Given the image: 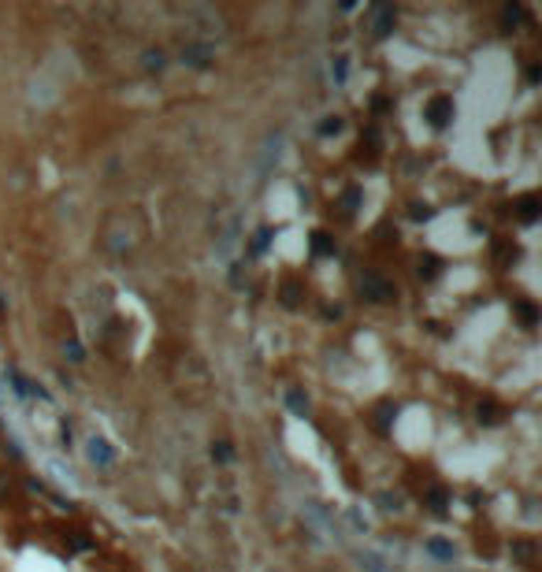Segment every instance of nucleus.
<instances>
[{"instance_id": "obj_9", "label": "nucleus", "mask_w": 542, "mask_h": 572, "mask_svg": "<svg viewBox=\"0 0 542 572\" xmlns=\"http://www.w3.org/2000/svg\"><path fill=\"white\" fill-rule=\"evenodd\" d=\"M516 313H520V320H524V323H535V320H538L535 305H528V301H520V305H516Z\"/></svg>"}, {"instance_id": "obj_14", "label": "nucleus", "mask_w": 542, "mask_h": 572, "mask_svg": "<svg viewBox=\"0 0 542 572\" xmlns=\"http://www.w3.org/2000/svg\"><path fill=\"white\" fill-rule=\"evenodd\" d=\"M438 271V260L435 257H427V260H420V275H427V279H431V275Z\"/></svg>"}, {"instance_id": "obj_10", "label": "nucleus", "mask_w": 542, "mask_h": 572, "mask_svg": "<svg viewBox=\"0 0 542 572\" xmlns=\"http://www.w3.org/2000/svg\"><path fill=\"white\" fill-rule=\"evenodd\" d=\"M431 509H435V513L446 509V490H442V487H435V490H431Z\"/></svg>"}, {"instance_id": "obj_16", "label": "nucleus", "mask_w": 542, "mask_h": 572, "mask_svg": "<svg viewBox=\"0 0 542 572\" xmlns=\"http://www.w3.org/2000/svg\"><path fill=\"white\" fill-rule=\"evenodd\" d=\"M93 461H108V450H104V443H93Z\"/></svg>"}, {"instance_id": "obj_12", "label": "nucleus", "mask_w": 542, "mask_h": 572, "mask_svg": "<svg viewBox=\"0 0 542 572\" xmlns=\"http://www.w3.org/2000/svg\"><path fill=\"white\" fill-rule=\"evenodd\" d=\"M502 19H505V23H520V19H524V8H520V4H509V8L502 11Z\"/></svg>"}, {"instance_id": "obj_5", "label": "nucleus", "mask_w": 542, "mask_h": 572, "mask_svg": "<svg viewBox=\"0 0 542 572\" xmlns=\"http://www.w3.org/2000/svg\"><path fill=\"white\" fill-rule=\"evenodd\" d=\"M312 253H320V257L335 253V238H331V234H323V231H316V234H312Z\"/></svg>"}, {"instance_id": "obj_13", "label": "nucleus", "mask_w": 542, "mask_h": 572, "mask_svg": "<svg viewBox=\"0 0 542 572\" xmlns=\"http://www.w3.org/2000/svg\"><path fill=\"white\" fill-rule=\"evenodd\" d=\"M479 420H487V423H498L502 416H498V409H494V405L487 401V405H479Z\"/></svg>"}, {"instance_id": "obj_15", "label": "nucleus", "mask_w": 542, "mask_h": 572, "mask_svg": "<svg viewBox=\"0 0 542 572\" xmlns=\"http://www.w3.org/2000/svg\"><path fill=\"white\" fill-rule=\"evenodd\" d=\"M338 130H342V119L335 116V119H327V123L320 126V134H338Z\"/></svg>"}, {"instance_id": "obj_18", "label": "nucleus", "mask_w": 542, "mask_h": 572, "mask_svg": "<svg viewBox=\"0 0 542 572\" xmlns=\"http://www.w3.org/2000/svg\"><path fill=\"white\" fill-rule=\"evenodd\" d=\"M212 453H216L219 461H231V446H227V443H216V450H212Z\"/></svg>"}, {"instance_id": "obj_7", "label": "nucleus", "mask_w": 542, "mask_h": 572, "mask_svg": "<svg viewBox=\"0 0 542 572\" xmlns=\"http://www.w3.org/2000/svg\"><path fill=\"white\" fill-rule=\"evenodd\" d=\"M183 60L193 63V68H205V63H208V53H205V48H183Z\"/></svg>"}, {"instance_id": "obj_1", "label": "nucleus", "mask_w": 542, "mask_h": 572, "mask_svg": "<svg viewBox=\"0 0 542 572\" xmlns=\"http://www.w3.org/2000/svg\"><path fill=\"white\" fill-rule=\"evenodd\" d=\"M360 290H364V298H372V301H390L394 298V283L379 279V275H364V279H360Z\"/></svg>"}, {"instance_id": "obj_3", "label": "nucleus", "mask_w": 542, "mask_h": 572, "mask_svg": "<svg viewBox=\"0 0 542 572\" xmlns=\"http://www.w3.org/2000/svg\"><path fill=\"white\" fill-rule=\"evenodd\" d=\"M394 23H398V11H394V8H375V23H372V34H375V38H386L390 30H394Z\"/></svg>"}, {"instance_id": "obj_11", "label": "nucleus", "mask_w": 542, "mask_h": 572, "mask_svg": "<svg viewBox=\"0 0 542 572\" xmlns=\"http://www.w3.org/2000/svg\"><path fill=\"white\" fill-rule=\"evenodd\" d=\"M342 205H346V208H342V212H346V216H349V212L360 205V190H346V198H342Z\"/></svg>"}, {"instance_id": "obj_8", "label": "nucleus", "mask_w": 542, "mask_h": 572, "mask_svg": "<svg viewBox=\"0 0 542 572\" xmlns=\"http://www.w3.org/2000/svg\"><path fill=\"white\" fill-rule=\"evenodd\" d=\"M513 554L524 558V561H531L535 558V543H531V539H520V543H513Z\"/></svg>"}, {"instance_id": "obj_2", "label": "nucleus", "mask_w": 542, "mask_h": 572, "mask_svg": "<svg viewBox=\"0 0 542 572\" xmlns=\"http://www.w3.org/2000/svg\"><path fill=\"white\" fill-rule=\"evenodd\" d=\"M453 101L450 97H431V101H427V119H431L435 126H446L450 119H453Z\"/></svg>"}, {"instance_id": "obj_6", "label": "nucleus", "mask_w": 542, "mask_h": 572, "mask_svg": "<svg viewBox=\"0 0 542 572\" xmlns=\"http://www.w3.org/2000/svg\"><path fill=\"white\" fill-rule=\"evenodd\" d=\"M298 301H301V283H298V279H286V283H283V305L293 308Z\"/></svg>"}, {"instance_id": "obj_4", "label": "nucleus", "mask_w": 542, "mask_h": 572, "mask_svg": "<svg viewBox=\"0 0 542 572\" xmlns=\"http://www.w3.org/2000/svg\"><path fill=\"white\" fill-rule=\"evenodd\" d=\"M513 208H516V216H520L524 223H535V216H538V198H535V193H524V198H520Z\"/></svg>"}, {"instance_id": "obj_17", "label": "nucleus", "mask_w": 542, "mask_h": 572, "mask_svg": "<svg viewBox=\"0 0 542 572\" xmlns=\"http://www.w3.org/2000/svg\"><path fill=\"white\" fill-rule=\"evenodd\" d=\"M290 405L298 409V413H305V409H308V401H305V398L298 394V390H293V394H290Z\"/></svg>"}]
</instances>
